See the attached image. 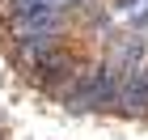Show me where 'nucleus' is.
Masks as SVG:
<instances>
[{
    "mask_svg": "<svg viewBox=\"0 0 148 140\" xmlns=\"http://www.w3.org/2000/svg\"><path fill=\"white\" fill-rule=\"evenodd\" d=\"M76 68H80V55L64 43V47H55L51 55H42L34 68H30V81H34L42 93H55V98H59V89L72 81V72H76Z\"/></svg>",
    "mask_w": 148,
    "mask_h": 140,
    "instance_id": "f257e3e1",
    "label": "nucleus"
},
{
    "mask_svg": "<svg viewBox=\"0 0 148 140\" xmlns=\"http://www.w3.org/2000/svg\"><path fill=\"white\" fill-rule=\"evenodd\" d=\"M106 64H114V68L131 72L136 64H144L148 59V38L140 34V30H123V34H110V43H106Z\"/></svg>",
    "mask_w": 148,
    "mask_h": 140,
    "instance_id": "f03ea898",
    "label": "nucleus"
},
{
    "mask_svg": "<svg viewBox=\"0 0 148 140\" xmlns=\"http://www.w3.org/2000/svg\"><path fill=\"white\" fill-rule=\"evenodd\" d=\"M72 30V13H25V17H9V34L13 38H25V34H55V38H68Z\"/></svg>",
    "mask_w": 148,
    "mask_h": 140,
    "instance_id": "7ed1b4c3",
    "label": "nucleus"
},
{
    "mask_svg": "<svg viewBox=\"0 0 148 140\" xmlns=\"http://www.w3.org/2000/svg\"><path fill=\"white\" fill-rule=\"evenodd\" d=\"M119 115H131V119L148 115V59L127 72L123 93H119Z\"/></svg>",
    "mask_w": 148,
    "mask_h": 140,
    "instance_id": "20e7f679",
    "label": "nucleus"
},
{
    "mask_svg": "<svg viewBox=\"0 0 148 140\" xmlns=\"http://www.w3.org/2000/svg\"><path fill=\"white\" fill-rule=\"evenodd\" d=\"M68 38H55V34H25V38H13V55L25 64V72L34 68L42 55H51L55 47H64Z\"/></svg>",
    "mask_w": 148,
    "mask_h": 140,
    "instance_id": "39448f33",
    "label": "nucleus"
},
{
    "mask_svg": "<svg viewBox=\"0 0 148 140\" xmlns=\"http://www.w3.org/2000/svg\"><path fill=\"white\" fill-rule=\"evenodd\" d=\"M4 9H9V17H25V13H72L76 9V4H72V0H9V4H4Z\"/></svg>",
    "mask_w": 148,
    "mask_h": 140,
    "instance_id": "423d86ee",
    "label": "nucleus"
},
{
    "mask_svg": "<svg viewBox=\"0 0 148 140\" xmlns=\"http://www.w3.org/2000/svg\"><path fill=\"white\" fill-rule=\"evenodd\" d=\"M136 9V0H119V4H114V13H131Z\"/></svg>",
    "mask_w": 148,
    "mask_h": 140,
    "instance_id": "0eeeda50",
    "label": "nucleus"
},
{
    "mask_svg": "<svg viewBox=\"0 0 148 140\" xmlns=\"http://www.w3.org/2000/svg\"><path fill=\"white\" fill-rule=\"evenodd\" d=\"M0 140H4V132H0Z\"/></svg>",
    "mask_w": 148,
    "mask_h": 140,
    "instance_id": "6e6552de",
    "label": "nucleus"
}]
</instances>
